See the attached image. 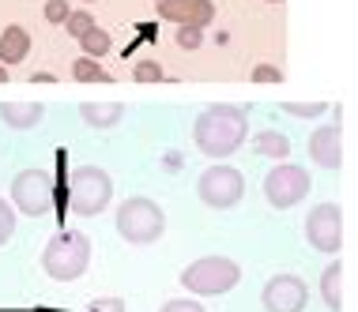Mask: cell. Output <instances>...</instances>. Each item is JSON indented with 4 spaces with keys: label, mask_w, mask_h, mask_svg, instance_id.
I'll list each match as a JSON object with an SVG mask.
<instances>
[{
    "label": "cell",
    "mask_w": 358,
    "mask_h": 312,
    "mask_svg": "<svg viewBox=\"0 0 358 312\" xmlns=\"http://www.w3.org/2000/svg\"><path fill=\"white\" fill-rule=\"evenodd\" d=\"M4 80H8V68H4V64H0V83H4Z\"/></svg>",
    "instance_id": "cell-30"
},
{
    "label": "cell",
    "mask_w": 358,
    "mask_h": 312,
    "mask_svg": "<svg viewBox=\"0 0 358 312\" xmlns=\"http://www.w3.org/2000/svg\"><path fill=\"white\" fill-rule=\"evenodd\" d=\"M309 158L321 170H340L343 165V132L340 124H324L309 135Z\"/></svg>",
    "instance_id": "cell-11"
},
{
    "label": "cell",
    "mask_w": 358,
    "mask_h": 312,
    "mask_svg": "<svg viewBox=\"0 0 358 312\" xmlns=\"http://www.w3.org/2000/svg\"><path fill=\"white\" fill-rule=\"evenodd\" d=\"M253 154H260V158L287 162V154H290V140H287L283 132H275V128H264V132H257V135H253Z\"/></svg>",
    "instance_id": "cell-15"
},
{
    "label": "cell",
    "mask_w": 358,
    "mask_h": 312,
    "mask_svg": "<svg viewBox=\"0 0 358 312\" xmlns=\"http://www.w3.org/2000/svg\"><path fill=\"white\" fill-rule=\"evenodd\" d=\"M87 312H124V301L121 297H99L87 305Z\"/></svg>",
    "instance_id": "cell-29"
},
{
    "label": "cell",
    "mask_w": 358,
    "mask_h": 312,
    "mask_svg": "<svg viewBox=\"0 0 358 312\" xmlns=\"http://www.w3.org/2000/svg\"><path fill=\"white\" fill-rule=\"evenodd\" d=\"M69 0H45V8H42V15L50 19V23H64V19H69Z\"/></svg>",
    "instance_id": "cell-25"
},
{
    "label": "cell",
    "mask_w": 358,
    "mask_h": 312,
    "mask_svg": "<svg viewBox=\"0 0 358 312\" xmlns=\"http://www.w3.org/2000/svg\"><path fill=\"white\" fill-rule=\"evenodd\" d=\"M328 110L324 102H287L283 105V113H290V117H321Z\"/></svg>",
    "instance_id": "cell-24"
},
{
    "label": "cell",
    "mask_w": 358,
    "mask_h": 312,
    "mask_svg": "<svg viewBox=\"0 0 358 312\" xmlns=\"http://www.w3.org/2000/svg\"><path fill=\"white\" fill-rule=\"evenodd\" d=\"M87 4H91V0H87Z\"/></svg>",
    "instance_id": "cell-32"
},
{
    "label": "cell",
    "mask_w": 358,
    "mask_h": 312,
    "mask_svg": "<svg viewBox=\"0 0 358 312\" xmlns=\"http://www.w3.org/2000/svg\"><path fill=\"white\" fill-rule=\"evenodd\" d=\"M260 301H264L268 312H302L306 301H309V286L298 275L283 271V275H272V278L264 282V294H260Z\"/></svg>",
    "instance_id": "cell-10"
},
{
    "label": "cell",
    "mask_w": 358,
    "mask_h": 312,
    "mask_svg": "<svg viewBox=\"0 0 358 312\" xmlns=\"http://www.w3.org/2000/svg\"><path fill=\"white\" fill-rule=\"evenodd\" d=\"M268 4H283V0H268Z\"/></svg>",
    "instance_id": "cell-31"
},
{
    "label": "cell",
    "mask_w": 358,
    "mask_h": 312,
    "mask_svg": "<svg viewBox=\"0 0 358 312\" xmlns=\"http://www.w3.org/2000/svg\"><path fill=\"white\" fill-rule=\"evenodd\" d=\"M211 15H215V4L211 0H189V15L181 27H196V31H204V27L211 23Z\"/></svg>",
    "instance_id": "cell-19"
},
{
    "label": "cell",
    "mask_w": 358,
    "mask_h": 312,
    "mask_svg": "<svg viewBox=\"0 0 358 312\" xmlns=\"http://www.w3.org/2000/svg\"><path fill=\"white\" fill-rule=\"evenodd\" d=\"M117 233L129 245H155L166 233V214L151 196H132L117 207Z\"/></svg>",
    "instance_id": "cell-4"
},
{
    "label": "cell",
    "mask_w": 358,
    "mask_h": 312,
    "mask_svg": "<svg viewBox=\"0 0 358 312\" xmlns=\"http://www.w3.org/2000/svg\"><path fill=\"white\" fill-rule=\"evenodd\" d=\"M196 196L208 203L211 211H230L245 196V177L234 165H208L196 181Z\"/></svg>",
    "instance_id": "cell-7"
},
{
    "label": "cell",
    "mask_w": 358,
    "mask_h": 312,
    "mask_svg": "<svg viewBox=\"0 0 358 312\" xmlns=\"http://www.w3.org/2000/svg\"><path fill=\"white\" fill-rule=\"evenodd\" d=\"M80 117L91 124V128H113V124H121L124 105L121 102H83Z\"/></svg>",
    "instance_id": "cell-14"
},
{
    "label": "cell",
    "mask_w": 358,
    "mask_h": 312,
    "mask_svg": "<svg viewBox=\"0 0 358 312\" xmlns=\"http://www.w3.org/2000/svg\"><path fill=\"white\" fill-rule=\"evenodd\" d=\"M12 207L31 214V218H45L53 211V177L45 170H23L12 181Z\"/></svg>",
    "instance_id": "cell-8"
},
{
    "label": "cell",
    "mask_w": 358,
    "mask_h": 312,
    "mask_svg": "<svg viewBox=\"0 0 358 312\" xmlns=\"http://www.w3.org/2000/svg\"><path fill=\"white\" fill-rule=\"evenodd\" d=\"M113 200V181L102 165H76L69 173V207L80 218H94L110 207Z\"/></svg>",
    "instance_id": "cell-3"
},
{
    "label": "cell",
    "mask_w": 358,
    "mask_h": 312,
    "mask_svg": "<svg viewBox=\"0 0 358 312\" xmlns=\"http://www.w3.org/2000/svg\"><path fill=\"white\" fill-rule=\"evenodd\" d=\"M0 121L8 124V128H38V124L45 121V105L38 102H0Z\"/></svg>",
    "instance_id": "cell-12"
},
{
    "label": "cell",
    "mask_w": 358,
    "mask_h": 312,
    "mask_svg": "<svg viewBox=\"0 0 358 312\" xmlns=\"http://www.w3.org/2000/svg\"><path fill=\"white\" fill-rule=\"evenodd\" d=\"M27 53H31V34H27L19 23L4 27V31H0V64L12 68L19 61H27Z\"/></svg>",
    "instance_id": "cell-13"
},
{
    "label": "cell",
    "mask_w": 358,
    "mask_h": 312,
    "mask_svg": "<svg viewBox=\"0 0 358 312\" xmlns=\"http://www.w3.org/2000/svg\"><path fill=\"white\" fill-rule=\"evenodd\" d=\"M321 297H324V305L332 309V312L343 309V263L340 260L324 267V275H321Z\"/></svg>",
    "instance_id": "cell-16"
},
{
    "label": "cell",
    "mask_w": 358,
    "mask_h": 312,
    "mask_svg": "<svg viewBox=\"0 0 358 312\" xmlns=\"http://www.w3.org/2000/svg\"><path fill=\"white\" fill-rule=\"evenodd\" d=\"M309 188H313V177H309L306 165H294V162H283V165H272L264 177V200L272 203L275 211H290L298 207Z\"/></svg>",
    "instance_id": "cell-6"
},
{
    "label": "cell",
    "mask_w": 358,
    "mask_h": 312,
    "mask_svg": "<svg viewBox=\"0 0 358 312\" xmlns=\"http://www.w3.org/2000/svg\"><path fill=\"white\" fill-rule=\"evenodd\" d=\"M159 4V19H166V23H185L189 15V0H155Z\"/></svg>",
    "instance_id": "cell-20"
},
{
    "label": "cell",
    "mask_w": 358,
    "mask_h": 312,
    "mask_svg": "<svg viewBox=\"0 0 358 312\" xmlns=\"http://www.w3.org/2000/svg\"><path fill=\"white\" fill-rule=\"evenodd\" d=\"M12 237H15V207L0 196V245H8Z\"/></svg>",
    "instance_id": "cell-21"
},
{
    "label": "cell",
    "mask_w": 358,
    "mask_h": 312,
    "mask_svg": "<svg viewBox=\"0 0 358 312\" xmlns=\"http://www.w3.org/2000/svg\"><path fill=\"white\" fill-rule=\"evenodd\" d=\"M249 135V113L241 105H208L192 124L196 151L208 158H230Z\"/></svg>",
    "instance_id": "cell-1"
},
{
    "label": "cell",
    "mask_w": 358,
    "mask_h": 312,
    "mask_svg": "<svg viewBox=\"0 0 358 312\" xmlns=\"http://www.w3.org/2000/svg\"><path fill=\"white\" fill-rule=\"evenodd\" d=\"M72 75L80 83H106V80H110V72H106L99 61H91V57H76V61H72Z\"/></svg>",
    "instance_id": "cell-18"
},
{
    "label": "cell",
    "mask_w": 358,
    "mask_h": 312,
    "mask_svg": "<svg viewBox=\"0 0 358 312\" xmlns=\"http://www.w3.org/2000/svg\"><path fill=\"white\" fill-rule=\"evenodd\" d=\"M200 42H204V38H200L196 27H178V45L181 50H196Z\"/></svg>",
    "instance_id": "cell-27"
},
{
    "label": "cell",
    "mask_w": 358,
    "mask_h": 312,
    "mask_svg": "<svg viewBox=\"0 0 358 312\" xmlns=\"http://www.w3.org/2000/svg\"><path fill=\"white\" fill-rule=\"evenodd\" d=\"M91 267V241L80 230H61L42 252V271L53 282H72Z\"/></svg>",
    "instance_id": "cell-2"
},
{
    "label": "cell",
    "mask_w": 358,
    "mask_h": 312,
    "mask_svg": "<svg viewBox=\"0 0 358 312\" xmlns=\"http://www.w3.org/2000/svg\"><path fill=\"white\" fill-rule=\"evenodd\" d=\"M241 282V267L230 256H200L181 271V286L196 297H219L230 294Z\"/></svg>",
    "instance_id": "cell-5"
},
{
    "label": "cell",
    "mask_w": 358,
    "mask_h": 312,
    "mask_svg": "<svg viewBox=\"0 0 358 312\" xmlns=\"http://www.w3.org/2000/svg\"><path fill=\"white\" fill-rule=\"evenodd\" d=\"M61 27H69L72 38H83V34L94 27V15H91V12H69V19H64Z\"/></svg>",
    "instance_id": "cell-22"
},
{
    "label": "cell",
    "mask_w": 358,
    "mask_h": 312,
    "mask_svg": "<svg viewBox=\"0 0 358 312\" xmlns=\"http://www.w3.org/2000/svg\"><path fill=\"white\" fill-rule=\"evenodd\" d=\"M159 312H204V305H200V301H192V297H173Z\"/></svg>",
    "instance_id": "cell-26"
},
{
    "label": "cell",
    "mask_w": 358,
    "mask_h": 312,
    "mask_svg": "<svg viewBox=\"0 0 358 312\" xmlns=\"http://www.w3.org/2000/svg\"><path fill=\"white\" fill-rule=\"evenodd\" d=\"M132 80H136V83H159L162 80V64L159 61H136Z\"/></svg>",
    "instance_id": "cell-23"
},
{
    "label": "cell",
    "mask_w": 358,
    "mask_h": 312,
    "mask_svg": "<svg viewBox=\"0 0 358 312\" xmlns=\"http://www.w3.org/2000/svg\"><path fill=\"white\" fill-rule=\"evenodd\" d=\"M306 241L324 256H336L343 248V211L336 203H317L306 218Z\"/></svg>",
    "instance_id": "cell-9"
},
{
    "label": "cell",
    "mask_w": 358,
    "mask_h": 312,
    "mask_svg": "<svg viewBox=\"0 0 358 312\" xmlns=\"http://www.w3.org/2000/svg\"><path fill=\"white\" fill-rule=\"evenodd\" d=\"M80 45H83V57L99 61V57H106L113 50V38H110V31H102V27H91V31L80 38Z\"/></svg>",
    "instance_id": "cell-17"
},
{
    "label": "cell",
    "mask_w": 358,
    "mask_h": 312,
    "mask_svg": "<svg viewBox=\"0 0 358 312\" xmlns=\"http://www.w3.org/2000/svg\"><path fill=\"white\" fill-rule=\"evenodd\" d=\"M253 80L257 83H279V80H283V72H279L275 64H257L253 68Z\"/></svg>",
    "instance_id": "cell-28"
}]
</instances>
